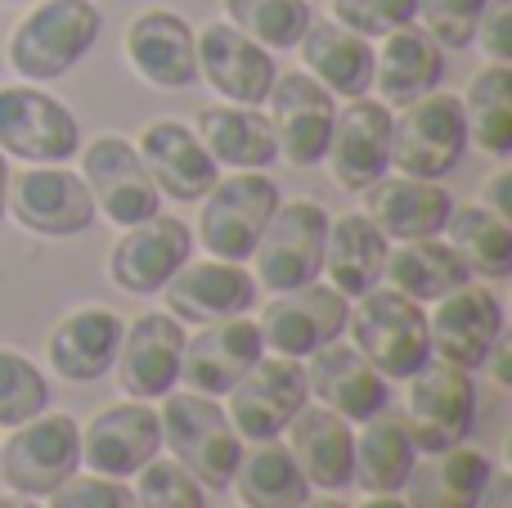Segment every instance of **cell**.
I'll list each match as a JSON object with an SVG mask.
<instances>
[{
	"label": "cell",
	"instance_id": "cell-31",
	"mask_svg": "<svg viewBox=\"0 0 512 508\" xmlns=\"http://www.w3.org/2000/svg\"><path fill=\"white\" fill-rule=\"evenodd\" d=\"M301 63L306 72L342 99H360L373 86V45L369 36H355L351 27L333 23V18H310L306 36H301Z\"/></svg>",
	"mask_w": 512,
	"mask_h": 508
},
{
	"label": "cell",
	"instance_id": "cell-8",
	"mask_svg": "<svg viewBox=\"0 0 512 508\" xmlns=\"http://www.w3.org/2000/svg\"><path fill=\"white\" fill-rule=\"evenodd\" d=\"M77 419L72 414H36L0 441V482L14 495H50L77 473Z\"/></svg>",
	"mask_w": 512,
	"mask_h": 508
},
{
	"label": "cell",
	"instance_id": "cell-1",
	"mask_svg": "<svg viewBox=\"0 0 512 508\" xmlns=\"http://www.w3.org/2000/svg\"><path fill=\"white\" fill-rule=\"evenodd\" d=\"M162 401V441L171 446L176 464H185L203 491H225L243 459V437L234 432L225 405L203 392H167Z\"/></svg>",
	"mask_w": 512,
	"mask_h": 508
},
{
	"label": "cell",
	"instance_id": "cell-22",
	"mask_svg": "<svg viewBox=\"0 0 512 508\" xmlns=\"http://www.w3.org/2000/svg\"><path fill=\"white\" fill-rule=\"evenodd\" d=\"M261 351H265L261 329H256V320H248V315L203 324V333L185 338L180 378L189 383V392L225 396L256 365V360H261Z\"/></svg>",
	"mask_w": 512,
	"mask_h": 508
},
{
	"label": "cell",
	"instance_id": "cell-21",
	"mask_svg": "<svg viewBox=\"0 0 512 508\" xmlns=\"http://www.w3.org/2000/svg\"><path fill=\"white\" fill-rule=\"evenodd\" d=\"M167 311L180 324H216V320H234L248 315L256 306V279L239 261H185L176 275L162 288Z\"/></svg>",
	"mask_w": 512,
	"mask_h": 508
},
{
	"label": "cell",
	"instance_id": "cell-13",
	"mask_svg": "<svg viewBox=\"0 0 512 508\" xmlns=\"http://www.w3.org/2000/svg\"><path fill=\"white\" fill-rule=\"evenodd\" d=\"M225 396H230L225 414L243 441H274L310 401L306 365L288 356H261Z\"/></svg>",
	"mask_w": 512,
	"mask_h": 508
},
{
	"label": "cell",
	"instance_id": "cell-7",
	"mask_svg": "<svg viewBox=\"0 0 512 508\" xmlns=\"http://www.w3.org/2000/svg\"><path fill=\"white\" fill-rule=\"evenodd\" d=\"M279 207V189L261 171H239L230 180H216L203 194V216H198V243L221 261H252L256 239L270 225Z\"/></svg>",
	"mask_w": 512,
	"mask_h": 508
},
{
	"label": "cell",
	"instance_id": "cell-41",
	"mask_svg": "<svg viewBox=\"0 0 512 508\" xmlns=\"http://www.w3.org/2000/svg\"><path fill=\"white\" fill-rule=\"evenodd\" d=\"M135 508H207V495L185 464L153 455L135 473Z\"/></svg>",
	"mask_w": 512,
	"mask_h": 508
},
{
	"label": "cell",
	"instance_id": "cell-9",
	"mask_svg": "<svg viewBox=\"0 0 512 508\" xmlns=\"http://www.w3.org/2000/svg\"><path fill=\"white\" fill-rule=\"evenodd\" d=\"M0 153L23 162H68L81 153V126L68 104L41 86H0Z\"/></svg>",
	"mask_w": 512,
	"mask_h": 508
},
{
	"label": "cell",
	"instance_id": "cell-49",
	"mask_svg": "<svg viewBox=\"0 0 512 508\" xmlns=\"http://www.w3.org/2000/svg\"><path fill=\"white\" fill-rule=\"evenodd\" d=\"M355 508H409L405 500H396V495H369L364 504H355Z\"/></svg>",
	"mask_w": 512,
	"mask_h": 508
},
{
	"label": "cell",
	"instance_id": "cell-18",
	"mask_svg": "<svg viewBox=\"0 0 512 508\" xmlns=\"http://www.w3.org/2000/svg\"><path fill=\"white\" fill-rule=\"evenodd\" d=\"M324 162L333 167V180L351 194L369 189L391 167V104L382 99H351L337 108L333 135H328Z\"/></svg>",
	"mask_w": 512,
	"mask_h": 508
},
{
	"label": "cell",
	"instance_id": "cell-30",
	"mask_svg": "<svg viewBox=\"0 0 512 508\" xmlns=\"http://www.w3.org/2000/svg\"><path fill=\"white\" fill-rule=\"evenodd\" d=\"M445 54L423 27L405 23L382 36V50L373 54V90L382 104H414L441 86Z\"/></svg>",
	"mask_w": 512,
	"mask_h": 508
},
{
	"label": "cell",
	"instance_id": "cell-12",
	"mask_svg": "<svg viewBox=\"0 0 512 508\" xmlns=\"http://www.w3.org/2000/svg\"><path fill=\"white\" fill-rule=\"evenodd\" d=\"M81 180L90 185L95 212H104L113 225L131 230V225L158 216L162 194L153 185L149 167L140 162V149L122 135H99L81 153Z\"/></svg>",
	"mask_w": 512,
	"mask_h": 508
},
{
	"label": "cell",
	"instance_id": "cell-40",
	"mask_svg": "<svg viewBox=\"0 0 512 508\" xmlns=\"http://www.w3.org/2000/svg\"><path fill=\"white\" fill-rule=\"evenodd\" d=\"M50 405V387H45V374L32 365L27 356L0 347V423H27L36 414H45Z\"/></svg>",
	"mask_w": 512,
	"mask_h": 508
},
{
	"label": "cell",
	"instance_id": "cell-26",
	"mask_svg": "<svg viewBox=\"0 0 512 508\" xmlns=\"http://www.w3.org/2000/svg\"><path fill=\"white\" fill-rule=\"evenodd\" d=\"M126 59L158 90H189L198 81L194 27L171 9H144L126 27Z\"/></svg>",
	"mask_w": 512,
	"mask_h": 508
},
{
	"label": "cell",
	"instance_id": "cell-29",
	"mask_svg": "<svg viewBox=\"0 0 512 508\" xmlns=\"http://www.w3.org/2000/svg\"><path fill=\"white\" fill-rule=\"evenodd\" d=\"M490 473H495V464L481 450L450 446L418 455L400 491H405L409 508H481Z\"/></svg>",
	"mask_w": 512,
	"mask_h": 508
},
{
	"label": "cell",
	"instance_id": "cell-37",
	"mask_svg": "<svg viewBox=\"0 0 512 508\" xmlns=\"http://www.w3.org/2000/svg\"><path fill=\"white\" fill-rule=\"evenodd\" d=\"M445 234H450V248L468 261L472 275L481 279L512 275V221L495 216L486 203L454 207L450 221H445Z\"/></svg>",
	"mask_w": 512,
	"mask_h": 508
},
{
	"label": "cell",
	"instance_id": "cell-11",
	"mask_svg": "<svg viewBox=\"0 0 512 508\" xmlns=\"http://www.w3.org/2000/svg\"><path fill=\"white\" fill-rule=\"evenodd\" d=\"M9 212L23 230L45 234V239H72L95 225V198L90 185L68 171L63 162H45V167H27L9 176Z\"/></svg>",
	"mask_w": 512,
	"mask_h": 508
},
{
	"label": "cell",
	"instance_id": "cell-44",
	"mask_svg": "<svg viewBox=\"0 0 512 508\" xmlns=\"http://www.w3.org/2000/svg\"><path fill=\"white\" fill-rule=\"evenodd\" d=\"M50 508H135V491L122 486L117 477L72 473L68 482H59L50 491Z\"/></svg>",
	"mask_w": 512,
	"mask_h": 508
},
{
	"label": "cell",
	"instance_id": "cell-4",
	"mask_svg": "<svg viewBox=\"0 0 512 508\" xmlns=\"http://www.w3.org/2000/svg\"><path fill=\"white\" fill-rule=\"evenodd\" d=\"M468 153V117L463 99L432 90V95L405 104V113L391 117V167L400 176L445 180Z\"/></svg>",
	"mask_w": 512,
	"mask_h": 508
},
{
	"label": "cell",
	"instance_id": "cell-39",
	"mask_svg": "<svg viewBox=\"0 0 512 508\" xmlns=\"http://www.w3.org/2000/svg\"><path fill=\"white\" fill-rule=\"evenodd\" d=\"M225 14L265 50H297L310 27V0H225Z\"/></svg>",
	"mask_w": 512,
	"mask_h": 508
},
{
	"label": "cell",
	"instance_id": "cell-3",
	"mask_svg": "<svg viewBox=\"0 0 512 508\" xmlns=\"http://www.w3.org/2000/svg\"><path fill=\"white\" fill-rule=\"evenodd\" d=\"M99 9L90 0H45L9 36V63L27 81H59L99 41Z\"/></svg>",
	"mask_w": 512,
	"mask_h": 508
},
{
	"label": "cell",
	"instance_id": "cell-14",
	"mask_svg": "<svg viewBox=\"0 0 512 508\" xmlns=\"http://www.w3.org/2000/svg\"><path fill=\"white\" fill-rule=\"evenodd\" d=\"M162 450V419L149 401H122L99 410L77 437V455L99 477H135Z\"/></svg>",
	"mask_w": 512,
	"mask_h": 508
},
{
	"label": "cell",
	"instance_id": "cell-35",
	"mask_svg": "<svg viewBox=\"0 0 512 508\" xmlns=\"http://www.w3.org/2000/svg\"><path fill=\"white\" fill-rule=\"evenodd\" d=\"M418 459V446L409 437L400 414H373L364 432L355 437V468L351 482L364 486L369 495H396L405 486L409 468Z\"/></svg>",
	"mask_w": 512,
	"mask_h": 508
},
{
	"label": "cell",
	"instance_id": "cell-19",
	"mask_svg": "<svg viewBox=\"0 0 512 508\" xmlns=\"http://www.w3.org/2000/svg\"><path fill=\"white\" fill-rule=\"evenodd\" d=\"M194 45H198V77H207V86L216 95L230 99V104H252V108L265 104L274 77H279L265 45L243 36L234 23H207L203 32H194Z\"/></svg>",
	"mask_w": 512,
	"mask_h": 508
},
{
	"label": "cell",
	"instance_id": "cell-47",
	"mask_svg": "<svg viewBox=\"0 0 512 508\" xmlns=\"http://www.w3.org/2000/svg\"><path fill=\"white\" fill-rule=\"evenodd\" d=\"M486 207L495 216H504V221H512V171H499V176H490L486 185Z\"/></svg>",
	"mask_w": 512,
	"mask_h": 508
},
{
	"label": "cell",
	"instance_id": "cell-16",
	"mask_svg": "<svg viewBox=\"0 0 512 508\" xmlns=\"http://www.w3.org/2000/svg\"><path fill=\"white\" fill-rule=\"evenodd\" d=\"M504 333V302L495 288L463 284L450 297L436 302V315H427V338H432V356L450 360L459 369H481L486 351L495 347V338Z\"/></svg>",
	"mask_w": 512,
	"mask_h": 508
},
{
	"label": "cell",
	"instance_id": "cell-51",
	"mask_svg": "<svg viewBox=\"0 0 512 508\" xmlns=\"http://www.w3.org/2000/svg\"><path fill=\"white\" fill-rule=\"evenodd\" d=\"M0 508H41V504L27 500V495H14V500H0Z\"/></svg>",
	"mask_w": 512,
	"mask_h": 508
},
{
	"label": "cell",
	"instance_id": "cell-24",
	"mask_svg": "<svg viewBox=\"0 0 512 508\" xmlns=\"http://www.w3.org/2000/svg\"><path fill=\"white\" fill-rule=\"evenodd\" d=\"M364 194V216L387 234L391 243L409 239H436L454 212V198L445 194L441 180H418V176H382L373 180Z\"/></svg>",
	"mask_w": 512,
	"mask_h": 508
},
{
	"label": "cell",
	"instance_id": "cell-53",
	"mask_svg": "<svg viewBox=\"0 0 512 508\" xmlns=\"http://www.w3.org/2000/svg\"><path fill=\"white\" fill-rule=\"evenodd\" d=\"M0 486H5V482H0Z\"/></svg>",
	"mask_w": 512,
	"mask_h": 508
},
{
	"label": "cell",
	"instance_id": "cell-2",
	"mask_svg": "<svg viewBox=\"0 0 512 508\" xmlns=\"http://www.w3.org/2000/svg\"><path fill=\"white\" fill-rule=\"evenodd\" d=\"M360 306H351V329L355 351L378 369L382 378H409L432 360V338H427V311L423 302L396 293V288H369L364 297H355Z\"/></svg>",
	"mask_w": 512,
	"mask_h": 508
},
{
	"label": "cell",
	"instance_id": "cell-48",
	"mask_svg": "<svg viewBox=\"0 0 512 508\" xmlns=\"http://www.w3.org/2000/svg\"><path fill=\"white\" fill-rule=\"evenodd\" d=\"M5 212H9V162L0 153V221H5Z\"/></svg>",
	"mask_w": 512,
	"mask_h": 508
},
{
	"label": "cell",
	"instance_id": "cell-52",
	"mask_svg": "<svg viewBox=\"0 0 512 508\" xmlns=\"http://www.w3.org/2000/svg\"><path fill=\"white\" fill-rule=\"evenodd\" d=\"M0 5H18V0H0Z\"/></svg>",
	"mask_w": 512,
	"mask_h": 508
},
{
	"label": "cell",
	"instance_id": "cell-46",
	"mask_svg": "<svg viewBox=\"0 0 512 508\" xmlns=\"http://www.w3.org/2000/svg\"><path fill=\"white\" fill-rule=\"evenodd\" d=\"M508 360H512V338H508V329L495 338V347L486 351V365L481 369H490V378H495V387H508L512 383V369H508Z\"/></svg>",
	"mask_w": 512,
	"mask_h": 508
},
{
	"label": "cell",
	"instance_id": "cell-20",
	"mask_svg": "<svg viewBox=\"0 0 512 508\" xmlns=\"http://www.w3.org/2000/svg\"><path fill=\"white\" fill-rule=\"evenodd\" d=\"M189 252H194L189 225L158 212V216H149V221L131 225V230L117 239L113 257H108V275H113V284L126 288V293L149 297V293L167 288V279L185 266Z\"/></svg>",
	"mask_w": 512,
	"mask_h": 508
},
{
	"label": "cell",
	"instance_id": "cell-10",
	"mask_svg": "<svg viewBox=\"0 0 512 508\" xmlns=\"http://www.w3.org/2000/svg\"><path fill=\"white\" fill-rule=\"evenodd\" d=\"M346 320H351V297H342L328 284H301L288 293H274L256 329H261L265 351L288 360H310L319 347L342 338Z\"/></svg>",
	"mask_w": 512,
	"mask_h": 508
},
{
	"label": "cell",
	"instance_id": "cell-42",
	"mask_svg": "<svg viewBox=\"0 0 512 508\" xmlns=\"http://www.w3.org/2000/svg\"><path fill=\"white\" fill-rule=\"evenodd\" d=\"M486 5L490 0H418V14H423V32L441 50H468L477 41V23Z\"/></svg>",
	"mask_w": 512,
	"mask_h": 508
},
{
	"label": "cell",
	"instance_id": "cell-36",
	"mask_svg": "<svg viewBox=\"0 0 512 508\" xmlns=\"http://www.w3.org/2000/svg\"><path fill=\"white\" fill-rule=\"evenodd\" d=\"M234 491H239L243 508H301L310 500V482L301 477L292 450L274 441H252L243 450L239 468H234Z\"/></svg>",
	"mask_w": 512,
	"mask_h": 508
},
{
	"label": "cell",
	"instance_id": "cell-27",
	"mask_svg": "<svg viewBox=\"0 0 512 508\" xmlns=\"http://www.w3.org/2000/svg\"><path fill=\"white\" fill-rule=\"evenodd\" d=\"M122 333V320L108 306H81L54 324L50 342H45V360L68 383H95L113 369L117 351H122Z\"/></svg>",
	"mask_w": 512,
	"mask_h": 508
},
{
	"label": "cell",
	"instance_id": "cell-6",
	"mask_svg": "<svg viewBox=\"0 0 512 508\" xmlns=\"http://www.w3.org/2000/svg\"><path fill=\"white\" fill-rule=\"evenodd\" d=\"M324 234H328V212L315 198H292L279 203L270 225L256 239V275L261 288L270 293H288V288L315 284L324 270Z\"/></svg>",
	"mask_w": 512,
	"mask_h": 508
},
{
	"label": "cell",
	"instance_id": "cell-43",
	"mask_svg": "<svg viewBox=\"0 0 512 508\" xmlns=\"http://www.w3.org/2000/svg\"><path fill=\"white\" fill-rule=\"evenodd\" d=\"M414 18L418 0H333V23L351 27L355 36H387Z\"/></svg>",
	"mask_w": 512,
	"mask_h": 508
},
{
	"label": "cell",
	"instance_id": "cell-33",
	"mask_svg": "<svg viewBox=\"0 0 512 508\" xmlns=\"http://www.w3.org/2000/svg\"><path fill=\"white\" fill-rule=\"evenodd\" d=\"M198 140L216 158V167L234 171H265L279 158V140L274 126L261 108L252 104H221L198 113Z\"/></svg>",
	"mask_w": 512,
	"mask_h": 508
},
{
	"label": "cell",
	"instance_id": "cell-28",
	"mask_svg": "<svg viewBox=\"0 0 512 508\" xmlns=\"http://www.w3.org/2000/svg\"><path fill=\"white\" fill-rule=\"evenodd\" d=\"M283 432H288V450L310 486H319V491H346L351 486L355 432L342 414L324 410V405H301L297 419Z\"/></svg>",
	"mask_w": 512,
	"mask_h": 508
},
{
	"label": "cell",
	"instance_id": "cell-38",
	"mask_svg": "<svg viewBox=\"0 0 512 508\" xmlns=\"http://www.w3.org/2000/svg\"><path fill=\"white\" fill-rule=\"evenodd\" d=\"M463 117H468V140L477 149L508 158L512 153V68L508 63H490L477 72L463 95Z\"/></svg>",
	"mask_w": 512,
	"mask_h": 508
},
{
	"label": "cell",
	"instance_id": "cell-32",
	"mask_svg": "<svg viewBox=\"0 0 512 508\" xmlns=\"http://www.w3.org/2000/svg\"><path fill=\"white\" fill-rule=\"evenodd\" d=\"M391 239L369 221L364 212H346V216H328V234H324V270L328 288H337L342 297H364L369 288L382 284V266H387Z\"/></svg>",
	"mask_w": 512,
	"mask_h": 508
},
{
	"label": "cell",
	"instance_id": "cell-50",
	"mask_svg": "<svg viewBox=\"0 0 512 508\" xmlns=\"http://www.w3.org/2000/svg\"><path fill=\"white\" fill-rule=\"evenodd\" d=\"M301 508H346L342 500H337V495L333 491H328V495H319V500H306V504H301Z\"/></svg>",
	"mask_w": 512,
	"mask_h": 508
},
{
	"label": "cell",
	"instance_id": "cell-25",
	"mask_svg": "<svg viewBox=\"0 0 512 508\" xmlns=\"http://www.w3.org/2000/svg\"><path fill=\"white\" fill-rule=\"evenodd\" d=\"M306 387L324 410L342 414L346 423H369L373 414L387 410V378L369 365L355 347H342V342H328L310 356L306 365Z\"/></svg>",
	"mask_w": 512,
	"mask_h": 508
},
{
	"label": "cell",
	"instance_id": "cell-17",
	"mask_svg": "<svg viewBox=\"0 0 512 508\" xmlns=\"http://www.w3.org/2000/svg\"><path fill=\"white\" fill-rule=\"evenodd\" d=\"M180 356H185V324L171 311H149L122 333L117 351V383L131 401H162L180 383Z\"/></svg>",
	"mask_w": 512,
	"mask_h": 508
},
{
	"label": "cell",
	"instance_id": "cell-23",
	"mask_svg": "<svg viewBox=\"0 0 512 508\" xmlns=\"http://www.w3.org/2000/svg\"><path fill=\"white\" fill-rule=\"evenodd\" d=\"M135 149H140V162L149 167L158 194L176 198V203H198L221 180L216 158L185 122H149Z\"/></svg>",
	"mask_w": 512,
	"mask_h": 508
},
{
	"label": "cell",
	"instance_id": "cell-34",
	"mask_svg": "<svg viewBox=\"0 0 512 508\" xmlns=\"http://www.w3.org/2000/svg\"><path fill=\"white\" fill-rule=\"evenodd\" d=\"M382 279H391V288L414 302H441L454 288H463L472 279L468 261L436 239H409L400 243L396 252H387V266H382Z\"/></svg>",
	"mask_w": 512,
	"mask_h": 508
},
{
	"label": "cell",
	"instance_id": "cell-5",
	"mask_svg": "<svg viewBox=\"0 0 512 508\" xmlns=\"http://www.w3.org/2000/svg\"><path fill=\"white\" fill-rule=\"evenodd\" d=\"M405 383H409V396H405V414L400 419H405L418 455L463 446L472 423H477V383H472L468 369L432 356Z\"/></svg>",
	"mask_w": 512,
	"mask_h": 508
},
{
	"label": "cell",
	"instance_id": "cell-15",
	"mask_svg": "<svg viewBox=\"0 0 512 508\" xmlns=\"http://www.w3.org/2000/svg\"><path fill=\"white\" fill-rule=\"evenodd\" d=\"M270 126L279 153L292 167H319L328 153V135H333L337 104L310 72H283L270 86Z\"/></svg>",
	"mask_w": 512,
	"mask_h": 508
},
{
	"label": "cell",
	"instance_id": "cell-45",
	"mask_svg": "<svg viewBox=\"0 0 512 508\" xmlns=\"http://www.w3.org/2000/svg\"><path fill=\"white\" fill-rule=\"evenodd\" d=\"M477 41L490 63H512V0H490L477 23Z\"/></svg>",
	"mask_w": 512,
	"mask_h": 508
}]
</instances>
